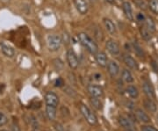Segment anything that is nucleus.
Here are the masks:
<instances>
[{
  "label": "nucleus",
  "instance_id": "obj_1",
  "mask_svg": "<svg viewBox=\"0 0 158 131\" xmlns=\"http://www.w3.org/2000/svg\"><path fill=\"white\" fill-rule=\"evenodd\" d=\"M78 40L81 45L85 48L87 51L91 55H96L98 52V46L95 42V40L86 33L81 32L78 34Z\"/></svg>",
  "mask_w": 158,
  "mask_h": 131
},
{
  "label": "nucleus",
  "instance_id": "obj_2",
  "mask_svg": "<svg viewBox=\"0 0 158 131\" xmlns=\"http://www.w3.org/2000/svg\"><path fill=\"white\" fill-rule=\"evenodd\" d=\"M79 109H80L81 114H83V116L85 117V119L89 124L96 125L98 123V118H97L96 114L91 111V109L88 106H86L85 104L82 103L79 106Z\"/></svg>",
  "mask_w": 158,
  "mask_h": 131
},
{
  "label": "nucleus",
  "instance_id": "obj_3",
  "mask_svg": "<svg viewBox=\"0 0 158 131\" xmlns=\"http://www.w3.org/2000/svg\"><path fill=\"white\" fill-rule=\"evenodd\" d=\"M62 43V38L59 35H56V34H50L47 38L48 49L51 52L58 51L60 49V48H61Z\"/></svg>",
  "mask_w": 158,
  "mask_h": 131
},
{
  "label": "nucleus",
  "instance_id": "obj_4",
  "mask_svg": "<svg viewBox=\"0 0 158 131\" xmlns=\"http://www.w3.org/2000/svg\"><path fill=\"white\" fill-rule=\"evenodd\" d=\"M66 59H67V63H68L69 66L72 70H76L77 69L79 65L78 57L77 56L76 52L74 51L72 49H69L67 50L66 53Z\"/></svg>",
  "mask_w": 158,
  "mask_h": 131
},
{
  "label": "nucleus",
  "instance_id": "obj_5",
  "mask_svg": "<svg viewBox=\"0 0 158 131\" xmlns=\"http://www.w3.org/2000/svg\"><path fill=\"white\" fill-rule=\"evenodd\" d=\"M106 48L107 51L113 56H118L120 53V48L118 43L113 39H109L106 42Z\"/></svg>",
  "mask_w": 158,
  "mask_h": 131
},
{
  "label": "nucleus",
  "instance_id": "obj_6",
  "mask_svg": "<svg viewBox=\"0 0 158 131\" xmlns=\"http://www.w3.org/2000/svg\"><path fill=\"white\" fill-rule=\"evenodd\" d=\"M87 91L90 93V97L100 99L104 95V90L102 86L98 85H89L87 86Z\"/></svg>",
  "mask_w": 158,
  "mask_h": 131
},
{
  "label": "nucleus",
  "instance_id": "obj_7",
  "mask_svg": "<svg viewBox=\"0 0 158 131\" xmlns=\"http://www.w3.org/2000/svg\"><path fill=\"white\" fill-rule=\"evenodd\" d=\"M73 3L80 14L85 15L89 11V5L86 0H73Z\"/></svg>",
  "mask_w": 158,
  "mask_h": 131
},
{
  "label": "nucleus",
  "instance_id": "obj_8",
  "mask_svg": "<svg viewBox=\"0 0 158 131\" xmlns=\"http://www.w3.org/2000/svg\"><path fill=\"white\" fill-rule=\"evenodd\" d=\"M45 102L46 105H48V106H52V107L57 108V106L59 105V97L57 96L56 93H55L53 91H48L45 95Z\"/></svg>",
  "mask_w": 158,
  "mask_h": 131
},
{
  "label": "nucleus",
  "instance_id": "obj_9",
  "mask_svg": "<svg viewBox=\"0 0 158 131\" xmlns=\"http://www.w3.org/2000/svg\"><path fill=\"white\" fill-rule=\"evenodd\" d=\"M122 10L124 12L126 18L129 20V21H134L135 20V15H134V11L132 6L128 1H124L122 3Z\"/></svg>",
  "mask_w": 158,
  "mask_h": 131
},
{
  "label": "nucleus",
  "instance_id": "obj_10",
  "mask_svg": "<svg viewBox=\"0 0 158 131\" xmlns=\"http://www.w3.org/2000/svg\"><path fill=\"white\" fill-rule=\"evenodd\" d=\"M142 91L148 98H150V99H155L156 98L155 89L151 85V83H149L148 81H144L142 83Z\"/></svg>",
  "mask_w": 158,
  "mask_h": 131
},
{
  "label": "nucleus",
  "instance_id": "obj_11",
  "mask_svg": "<svg viewBox=\"0 0 158 131\" xmlns=\"http://www.w3.org/2000/svg\"><path fill=\"white\" fill-rule=\"evenodd\" d=\"M106 67H107L108 73L113 78L118 76V74L119 73V70H120L119 66H118V63H116L115 61H113V60H111V61L108 62Z\"/></svg>",
  "mask_w": 158,
  "mask_h": 131
},
{
  "label": "nucleus",
  "instance_id": "obj_12",
  "mask_svg": "<svg viewBox=\"0 0 158 131\" xmlns=\"http://www.w3.org/2000/svg\"><path fill=\"white\" fill-rule=\"evenodd\" d=\"M95 56V60H96L97 63L102 67V68H105L106 67L108 63V59H107V56L105 52L103 51H98L97 53Z\"/></svg>",
  "mask_w": 158,
  "mask_h": 131
},
{
  "label": "nucleus",
  "instance_id": "obj_13",
  "mask_svg": "<svg viewBox=\"0 0 158 131\" xmlns=\"http://www.w3.org/2000/svg\"><path fill=\"white\" fill-rule=\"evenodd\" d=\"M123 61H124L125 64L131 70H138L139 66H138V63L136 62V60L133 57H131L130 55H124L123 57Z\"/></svg>",
  "mask_w": 158,
  "mask_h": 131
},
{
  "label": "nucleus",
  "instance_id": "obj_14",
  "mask_svg": "<svg viewBox=\"0 0 158 131\" xmlns=\"http://www.w3.org/2000/svg\"><path fill=\"white\" fill-rule=\"evenodd\" d=\"M135 115L137 120H139L141 122H142V123H148V122H150V120H151L149 115H148L145 111H143L141 108L136 109Z\"/></svg>",
  "mask_w": 158,
  "mask_h": 131
},
{
  "label": "nucleus",
  "instance_id": "obj_15",
  "mask_svg": "<svg viewBox=\"0 0 158 131\" xmlns=\"http://www.w3.org/2000/svg\"><path fill=\"white\" fill-rule=\"evenodd\" d=\"M103 23H104V26H105V27L107 30L109 34H113V35L116 34L117 28H116V26H115V24L113 23L112 19H110L108 18H104L103 19Z\"/></svg>",
  "mask_w": 158,
  "mask_h": 131
},
{
  "label": "nucleus",
  "instance_id": "obj_16",
  "mask_svg": "<svg viewBox=\"0 0 158 131\" xmlns=\"http://www.w3.org/2000/svg\"><path fill=\"white\" fill-rule=\"evenodd\" d=\"M143 106H144V108L147 109L148 112L153 113V114L156 113V111H157V105H156V103L153 100V99H150V98H147V99H144Z\"/></svg>",
  "mask_w": 158,
  "mask_h": 131
},
{
  "label": "nucleus",
  "instance_id": "obj_17",
  "mask_svg": "<svg viewBox=\"0 0 158 131\" xmlns=\"http://www.w3.org/2000/svg\"><path fill=\"white\" fill-rule=\"evenodd\" d=\"M146 28L151 33V34H155L156 31V24L155 19H153L151 16H148L146 17V20H145V25Z\"/></svg>",
  "mask_w": 158,
  "mask_h": 131
},
{
  "label": "nucleus",
  "instance_id": "obj_18",
  "mask_svg": "<svg viewBox=\"0 0 158 131\" xmlns=\"http://www.w3.org/2000/svg\"><path fill=\"white\" fill-rule=\"evenodd\" d=\"M118 124L121 126L123 129H134V123L130 120L129 118L125 116H119L118 117Z\"/></svg>",
  "mask_w": 158,
  "mask_h": 131
},
{
  "label": "nucleus",
  "instance_id": "obj_19",
  "mask_svg": "<svg viewBox=\"0 0 158 131\" xmlns=\"http://www.w3.org/2000/svg\"><path fill=\"white\" fill-rule=\"evenodd\" d=\"M0 48H1V51H2V53H3L6 57L11 58V57H14L15 51H14L13 48H11V46L6 45L5 43H1V44H0Z\"/></svg>",
  "mask_w": 158,
  "mask_h": 131
},
{
  "label": "nucleus",
  "instance_id": "obj_20",
  "mask_svg": "<svg viewBox=\"0 0 158 131\" xmlns=\"http://www.w3.org/2000/svg\"><path fill=\"white\" fill-rule=\"evenodd\" d=\"M57 108L56 107H52V106H48L46 105V114L48 116V118L50 120H54L56 117Z\"/></svg>",
  "mask_w": 158,
  "mask_h": 131
},
{
  "label": "nucleus",
  "instance_id": "obj_21",
  "mask_svg": "<svg viewBox=\"0 0 158 131\" xmlns=\"http://www.w3.org/2000/svg\"><path fill=\"white\" fill-rule=\"evenodd\" d=\"M121 77H122V79L124 80L126 83H127V84H131V83H133L134 82V77H133V74L131 73V71H130L129 70H127V69H124L123 70H122V72H121Z\"/></svg>",
  "mask_w": 158,
  "mask_h": 131
},
{
  "label": "nucleus",
  "instance_id": "obj_22",
  "mask_svg": "<svg viewBox=\"0 0 158 131\" xmlns=\"http://www.w3.org/2000/svg\"><path fill=\"white\" fill-rule=\"evenodd\" d=\"M133 49H134V51H135L137 57H140V58H144L145 57V52L143 50L142 47L137 41L133 42Z\"/></svg>",
  "mask_w": 158,
  "mask_h": 131
},
{
  "label": "nucleus",
  "instance_id": "obj_23",
  "mask_svg": "<svg viewBox=\"0 0 158 131\" xmlns=\"http://www.w3.org/2000/svg\"><path fill=\"white\" fill-rule=\"evenodd\" d=\"M140 33H141V38L146 41H149L152 39V34L146 28L145 26H142L140 28Z\"/></svg>",
  "mask_w": 158,
  "mask_h": 131
},
{
  "label": "nucleus",
  "instance_id": "obj_24",
  "mask_svg": "<svg viewBox=\"0 0 158 131\" xmlns=\"http://www.w3.org/2000/svg\"><path fill=\"white\" fill-rule=\"evenodd\" d=\"M127 92L132 99H137L139 97V91L137 87L133 85H130L127 87Z\"/></svg>",
  "mask_w": 158,
  "mask_h": 131
},
{
  "label": "nucleus",
  "instance_id": "obj_25",
  "mask_svg": "<svg viewBox=\"0 0 158 131\" xmlns=\"http://www.w3.org/2000/svg\"><path fill=\"white\" fill-rule=\"evenodd\" d=\"M148 7L154 14H158V0H149Z\"/></svg>",
  "mask_w": 158,
  "mask_h": 131
},
{
  "label": "nucleus",
  "instance_id": "obj_26",
  "mask_svg": "<svg viewBox=\"0 0 158 131\" xmlns=\"http://www.w3.org/2000/svg\"><path fill=\"white\" fill-rule=\"evenodd\" d=\"M134 3L136 7H138L141 11H146L148 9V5L144 0H134Z\"/></svg>",
  "mask_w": 158,
  "mask_h": 131
},
{
  "label": "nucleus",
  "instance_id": "obj_27",
  "mask_svg": "<svg viewBox=\"0 0 158 131\" xmlns=\"http://www.w3.org/2000/svg\"><path fill=\"white\" fill-rule=\"evenodd\" d=\"M90 103L98 110H100L102 108V103L100 101V99H99V98L91 97V99H90Z\"/></svg>",
  "mask_w": 158,
  "mask_h": 131
},
{
  "label": "nucleus",
  "instance_id": "obj_28",
  "mask_svg": "<svg viewBox=\"0 0 158 131\" xmlns=\"http://www.w3.org/2000/svg\"><path fill=\"white\" fill-rule=\"evenodd\" d=\"M53 66L55 67V69L57 71H60L63 68V62L59 58L54 59L53 60Z\"/></svg>",
  "mask_w": 158,
  "mask_h": 131
},
{
  "label": "nucleus",
  "instance_id": "obj_29",
  "mask_svg": "<svg viewBox=\"0 0 158 131\" xmlns=\"http://www.w3.org/2000/svg\"><path fill=\"white\" fill-rule=\"evenodd\" d=\"M7 122H8V118L6 117V114L0 112V127L5 126Z\"/></svg>",
  "mask_w": 158,
  "mask_h": 131
},
{
  "label": "nucleus",
  "instance_id": "obj_30",
  "mask_svg": "<svg viewBox=\"0 0 158 131\" xmlns=\"http://www.w3.org/2000/svg\"><path fill=\"white\" fill-rule=\"evenodd\" d=\"M136 19H137V21H138V22H140V23L145 22V20H146V16H145L143 13L139 12V13L136 15Z\"/></svg>",
  "mask_w": 158,
  "mask_h": 131
},
{
  "label": "nucleus",
  "instance_id": "obj_31",
  "mask_svg": "<svg viewBox=\"0 0 158 131\" xmlns=\"http://www.w3.org/2000/svg\"><path fill=\"white\" fill-rule=\"evenodd\" d=\"M141 131H158V129L151 125H145L141 128Z\"/></svg>",
  "mask_w": 158,
  "mask_h": 131
},
{
  "label": "nucleus",
  "instance_id": "obj_32",
  "mask_svg": "<svg viewBox=\"0 0 158 131\" xmlns=\"http://www.w3.org/2000/svg\"><path fill=\"white\" fill-rule=\"evenodd\" d=\"M64 86V81L62 79V78H58L56 82H55V86L56 87H62V86Z\"/></svg>",
  "mask_w": 158,
  "mask_h": 131
},
{
  "label": "nucleus",
  "instance_id": "obj_33",
  "mask_svg": "<svg viewBox=\"0 0 158 131\" xmlns=\"http://www.w3.org/2000/svg\"><path fill=\"white\" fill-rule=\"evenodd\" d=\"M11 131H21L20 130V129H19V127L17 125V124H12L11 126Z\"/></svg>",
  "mask_w": 158,
  "mask_h": 131
},
{
  "label": "nucleus",
  "instance_id": "obj_34",
  "mask_svg": "<svg viewBox=\"0 0 158 131\" xmlns=\"http://www.w3.org/2000/svg\"><path fill=\"white\" fill-rule=\"evenodd\" d=\"M106 1L110 5H114L115 4V0H106Z\"/></svg>",
  "mask_w": 158,
  "mask_h": 131
},
{
  "label": "nucleus",
  "instance_id": "obj_35",
  "mask_svg": "<svg viewBox=\"0 0 158 131\" xmlns=\"http://www.w3.org/2000/svg\"><path fill=\"white\" fill-rule=\"evenodd\" d=\"M124 131H135V130H134V129H126Z\"/></svg>",
  "mask_w": 158,
  "mask_h": 131
},
{
  "label": "nucleus",
  "instance_id": "obj_36",
  "mask_svg": "<svg viewBox=\"0 0 158 131\" xmlns=\"http://www.w3.org/2000/svg\"><path fill=\"white\" fill-rule=\"evenodd\" d=\"M156 121H157V123H158V114L156 115Z\"/></svg>",
  "mask_w": 158,
  "mask_h": 131
},
{
  "label": "nucleus",
  "instance_id": "obj_37",
  "mask_svg": "<svg viewBox=\"0 0 158 131\" xmlns=\"http://www.w3.org/2000/svg\"><path fill=\"white\" fill-rule=\"evenodd\" d=\"M0 131H7V130H6V129H2V130H0Z\"/></svg>",
  "mask_w": 158,
  "mask_h": 131
},
{
  "label": "nucleus",
  "instance_id": "obj_38",
  "mask_svg": "<svg viewBox=\"0 0 158 131\" xmlns=\"http://www.w3.org/2000/svg\"><path fill=\"white\" fill-rule=\"evenodd\" d=\"M32 131H38V130H37V129H33Z\"/></svg>",
  "mask_w": 158,
  "mask_h": 131
},
{
  "label": "nucleus",
  "instance_id": "obj_39",
  "mask_svg": "<svg viewBox=\"0 0 158 131\" xmlns=\"http://www.w3.org/2000/svg\"><path fill=\"white\" fill-rule=\"evenodd\" d=\"M119 1H123V0H119Z\"/></svg>",
  "mask_w": 158,
  "mask_h": 131
},
{
  "label": "nucleus",
  "instance_id": "obj_40",
  "mask_svg": "<svg viewBox=\"0 0 158 131\" xmlns=\"http://www.w3.org/2000/svg\"><path fill=\"white\" fill-rule=\"evenodd\" d=\"M4 1H7V0H4Z\"/></svg>",
  "mask_w": 158,
  "mask_h": 131
}]
</instances>
